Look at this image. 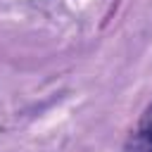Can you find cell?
Instances as JSON below:
<instances>
[{"label":"cell","mask_w":152,"mask_h":152,"mask_svg":"<svg viewBox=\"0 0 152 152\" xmlns=\"http://www.w3.org/2000/svg\"><path fill=\"white\" fill-rule=\"evenodd\" d=\"M126 152H152V102L145 107L138 126L133 128Z\"/></svg>","instance_id":"cell-1"}]
</instances>
